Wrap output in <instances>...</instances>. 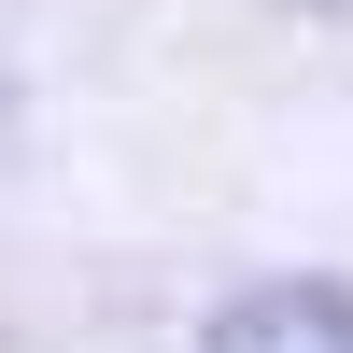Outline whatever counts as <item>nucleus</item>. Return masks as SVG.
Returning <instances> with one entry per match:
<instances>
[{"instance_id": "1", "label": "nucleus", "mask_w": 353, "mask_h": 353, "mask_svg": "<svg viewBox=\"0 0 353 353\" xmlns=\"http://www.w3.org/2000/svg\"><path fill=\"white\" fill-rule=\"evenodd\" d=\"M198 353H353V283H254L212 311Z\"/></svg>"}, {"instance_id": "2", "label": "nucleus", "mask_w": 353, "mask_h": 353, "mask_svg": "<svg viewBox=\"0 0 353 353\" xmlns=\"http://www.w3.org/2000/svg\"><path fill=\"white\" fill-rule=\"evenodd\" d=\"M325 14H353V0H325Z\"/></svg>"}]
</instances>
